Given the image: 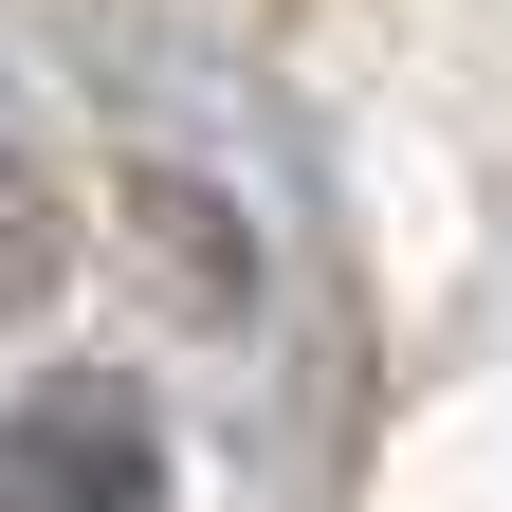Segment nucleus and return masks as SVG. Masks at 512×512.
I'll return each mask as SVG.
<instances>
[{"instance_id":"f257e3e1","label":"nucleus","mask_w":512,"mask_h":512,"mask_svg":"<svg viewBox=\"0 0 512 512\" xmlns=\"http://www.w3.org/2000/svg\"><path fill=\"white\" fill-rule=\"evenodd\" d=\"M0 512H165V439L128 384H37V403H0Z\"/></svg>"}]
</instances>
